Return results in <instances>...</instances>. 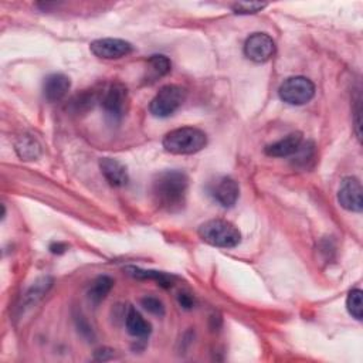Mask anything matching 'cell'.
Returning a JSON list of instances; mask_svg holds the SVG:
<instances>
[{
	"instance_id": "obj_6",
	"label": "cell",
	"mask_w": 363,
	"mask_h": 363,
	"mask_svg": "<svg viewBox=\"0 0 363 363\" xmlns=\"http://www.w3.org/2000/svg\"><path fill=\"white\" fill-rule=\"evenodd\" d=\"M128 90L121 83L111 84L103 95V107L105 114L112 121H121L128 111Z\"/></svg>"
},
{
	"instance_id": "obj_13",
	"label": "cell",
	"mask_w": 363,
	"mask_h": 363,
	"mask_svg": "<svg viewBox=\"0 0 363 363\" xmlns=\"http://www.w3.org/2000/svg\"><path fill=\"white\" fill-rule=\"evenodd\" d=\"M301 145H302V134L294 132L286 136L284 139H279L278 142L268 145L266 148V153L274 158H288L294 156L301 148Z\"/></svg>"
},
{
	"instance_id": "obj_5",
	"label": "cell",
	"mask_w": 363,
	"mask_h": 363,
	"mask_svg": "<svg viewBox=\"0 0 363 363\" xmlns=\"http://www.w3.org/2000/svg\"><path fill=\"white\" fill-rule=\"evenodd\" d=\"M279 98L290 105H304L314 98L315 86L305 77H290L278 90Z\"/></svg>"
},
{
	"instance_id": "obj_24",
	"label": "cell",
	"mask_w": 363,
	"mask_h": 363,
	"mask_svg": "<svg viewBox=\"0 0 363 363\" xmlns=\"http://www.w3.org/2000/svg\"><path fill=\"white\" fill-rule=\"evenodd\" d=\"M266 6V3H236L233 5V10L238 14H253L261 12Z\"/></svg>"
},
{
	"instance_id": "obj_2",
	"label": "cell",
	"mask_w": 363,
	"mask_h": 363,
	"mask_svg": "<svg viewBox=\"0 0 363 363\" xmlns=\"http://www.w3.org/2000/svg\"><path fill=\"white\" fill-rule=\"evenodd\" d=\"M208 145L206 134L193 127L177 128L166 134L164 148L173 155H193Z\"/></svg>"
},
{
	"instance_id": "obj_21",
	"label": "cell",
	"mask_w": 363,
	"mask_h": 363,
	"mask_svg": "<svg viewBox=\"0 0 363 363\" xmlns=\"http://www.w3.org/2000/svg\"><path fill=\"white\" fill-rule=\"evenodd\" d=\"M315 147L311 144V142H307L304 144L302 142L301 148L298 149V152L294 155L295 156V162L298 165H302V166H307L308 162H311V160H314V156H315Z\"/></svg>"
},
{
	"instance_id": "obj_14",
	"label": "cell",
	"mask_w": 363,
	"mask_h": 363,
	"mask_svg": "<svg viewBox=\"0 0 363 363\" xmlns=\"http://www.w3.org/2000/svg\"><path fill=\"white\" fill-rule=\"evenodd\" d=\"M125 324H127L128 334L135 336V338H147L152 331V327H151L149 322L142 315H140L134 307H129V310L127 312Z\"/></svg>"
},
{
	"instance_id": "obj_20",
	"label": "cell",
	"mask_w": 363,
	"mask_h": 363,
	"mask_svg": "<svg viewBox=\"0 0 363 363\" xmlns=\"http://www.w3.org/2000/svg\"><path fill=\"white\" fill-rule=\"evenodd\" d=\"M362 295L363 292L360 290H352L348 295V299H347V307H348V311L349 314L358 319V321H362V316H363V304H362Z\"/></svg>"
},
{
	"instance_id": "obj_16",
	"label": "cell",
	"mask_w": 363,
	"mask_h": 363,
	"mask_svg": "<svg viewBox=\"0 0 363 363\" xmlns=\"http://www.w3.org/2000/svg\"><path fill=\"white\" fill-rule=\"evenodd\" d=\"M16 152L23 160H36L42 155V147L30 135H23L17 139Z\"/></svg>"
},
{
	"instance_id": "obj_17",
	"label": "cell",
	"mask_w": 363,
	"mask_h": 363,
	"mask_svg": "<svg viewBox=\"0 0 363 363\" xmlns=\"http://www.w3.org/2000/svg\"><path fill=\"white\" fill-rule=\"evenodd\" d=\"M131 275L139 279H153L158 282V286L164 287V288H171L175 282V277L169 275L166 273H160V271H151V270H140L135 267H128L127 268Z\"/></svg>"
},
{
	"instance_id": "obj_23",
	"label": "cell",
	"mask_w": 363,
	"mask_h": 363,
	"mask_svg": "<svg viewBox=\"0 0 363 363\" xmlns=\"http://www.w3.org/2000/svg\"><path fill=\"white\" fill-rule=\"evenodd\" d=\"M94 101H95V95L92 92H84L82 95H77L73 99V107L75 108L77 112L86 111V110H90L92 107Z\"/></svg>"
},
{
	"instance_id": "obj_25",
	"label": "cell",
	"mask_w": 363,
	"mask_h": 363,
	"mask_svg": "<svg viewBox=\"0 0 363 363\" xmlns=\"http://www.w3.org/2000/svg\"><path fill=\"white\" fill-rule=\"evenodd\" d=\"M179 304H180V307H184L185 310H190L195 305V298L192 295H189V294H185V292L179 294Z\"/></svg>"
},
{
	"instance_id": "obj_12",
	"label": "cell",
	"mask_w": 363,
	"mask_h": 363,
	"mask_svg": "<svg viewBox=\"0 0 363 363\" xmlns=\"http://www.w3.org/2000/svg\"><path fill=\"white\" fill-rule=\"evenodd\" d=\"M71 82L70 78L64 74H51L46 78L45 82V97L50 103H58L62 101L70 91Z\"/></svg>"
},
{
	"instance_id": "obj_18",
	"label": "cell",
	"mask_w": 363,
	"mask_h": 363,
	"mask_svg": "<svg viewBox=\"0 0 363 363\" xmlns=\"http://www.w3.org/2000/svg\"><path fill=\"white\" fill-rule=\"evenodd\" d=\"M114 287V279L108 275H101L98 277L88 291V298L94 304H99L101 301L105 299V297L110 294V291Z\"/></svg>"
},
{
	"instance_id": "obj_4",
	"label": "cell",
	"mask_w": 363,
	"mask_h": 363,
	"mask_svg": "<svg viewBox=\"0 0 363 363\" xmlns=\"http://www.w3.org/2000/svg\"><path fill=\"white\" fill-rule=\"evenodd\" d=\"M186 90L180 86H165L151 101L149 111L153 116L168 118L173 115L186 101Z\"/></svg>"
},
{
	"instance_id": "obj_10",
	"label": "cell",
	"mask_w": 363,
	"mask_h": 363,
	"mask_svg": "<svg viewBox=\"0 0 363 363\" xmlns=\"http://www.w3.org/2000/svg\"><path fill=\"white\" fill-rule=\"evenodd\" d=\"M238 195L240 188L233 177L223 176L217 179L213 184L212 196L217 203L223 208H233L238 199Z\"/></svg>"
},
{
	"instance_id": "obj_22",
	"label": "cell",
	"mask_w": 363,
	"mask_h": 363,
	"mask_svg": "<svg viewBox=\"0 0 363 363\" xmlns=\"http://www.w3.org/2000/svg\"><path fill=\"white\" fill-rule=\"evenodd\" d=\"M140 304H142V307L153 314V315H158V316H162L165 315V307H164V302L155 298V297H144L142 299H140Z\"/></svg>"
},
{
	"instance_id": "obj_8",
	"label": "cell",
	"mask_w": 363,
	"mask_h": 363,
	"mask_svg": "<svg viewBox=\"0 0 363 363\" xmlns=\"http://www.w3.org/2000/svg\"><path fill=\"white\" fill-rule=\"evenodd\" d=\"M90 49L94 55L104 60H116L125 57L134 50L132 45L123 38H99L91 43Z\"/></svg>"
},
{
	"instance_id": "obj_9",
	"label": "cell",
	"mask_w": 363,
	"mask_h": 363,
	"mask_svg": "<svg viewBox=\"0 0 363 363\" xmlns=\"http://www.w3.org/2000/svg\"><path fill=\"white\" fill-rule=\"evenodd\" d=\"M363 189L356 177H347L342 182L338 192V200L340 206L355 213H360L363 209Z\"/></svg>"
},
{
	"instance_id": "obj_11",
	"label": "cell",
	"mask_w": 363,
	"mask_h": 363,
	"mask_svg": "<svg viewBox=\"0 0 363 363\" xmlns=\"http://www.w3.org/2000/svg\"><path fill=\"white\" fill-rule=\"evenodd\" d=\"M99 168L111 186L123 188L128 184L129 177H128L127 168L121 164L119 160L112 159V158H104V159H101Z\"/></svg>"
},
{
	"instance_id": "obj_26",
	"label": "cell",
	"mask_w": 363,
	"mask_h": 363,
	"mask_svg": "<svg viewBox=\"0 0 363 363\" xmlns=\"http://www.w3.org/2000/svg\"><path fill=\"white\" fill-rule=\"evenodd\" d=\"M50 250H51L53 253H58V254H62V253H64V251L67 250V247H66L64 245H60V243H57V245H53V246L50 247Z\"/></svg>"
},
{
	"instance_id": "obj_19",
	"label": "cell",
	"mask_w": 363,
	"mask_h": 363,
	"mask_svg": "<svg viewBox=\"0 0 363 363\" xmlns=\"http://www.w3.org/2000/svg\"><path fill=\"white\" fill-rule=\"evenodd\" d=\"M51 287V279L50 278H42L40 281H37L36 284L29 290V292L25 297V302L27 305H33L36 302L42 298L49 288Z\"/></svg>"
},
{
	"instance_id": "obj_1",
	"label": "cell",
	"mask_w": 363,
	"mask_h": 363,
	"mask_svg": "<svg viewBox=\"0 0 363 363\" xmlns=\"http://www.w3.org/2000/svg\"><path fill=\"white\" fill-rule=\"evenodd\" d=\"M189 179L180 171L160 172L152 180V197L155 203L166 212L184 209L188 197Z\"/></svg>"
},
{
	"instance_id": "obj_7",
	"label": "cell",
	"mask_w": 363,
	"mask_h": 363,
	"mask_svg": "<svg viewBox=\"0 0 363 363\" xmlns=\"http://www.w3.org/2000/svg\"><path fill=\"white\" fill-rule=\"evenodd\" d=\"M245 53L254 63H266L275 54V43L266 33H254L247 38Z\"/></svg>"
},
{
	"instance_id": "obj_3",
	"label": "cell",
	"mask_w": 363,
	"mask_h": 363,
	"mask_svg": "<svg viewBox=\"0 0 363 363\" xmlns=\"http://www.w3.org/2000/svg\"><path fill=\"white\" fill-rule=\"evenodd\" d=\"M199 236L205 243L220 249H234L241 241L240 230L230 221L221 218L205 221L199 227Z\"/></svg>"
},
{
	"instance_id": "obj_15",
	"label": "cell",
	"mask_w": 363,
	"mask_h": 363,
	"mask_svg": "<svg viewBox=\"0 0 363 363\" xmlns=\"http://www.w3.org/2000/svg\"><path fill=\"white\" fill-rule=\"evenodd\" d=\"M172 63L166 55L156 54L152 55L148 62V73H147V82L155 83L156 79L165 77L168 73H171Z\"/></svg>"
}]
</instances>
